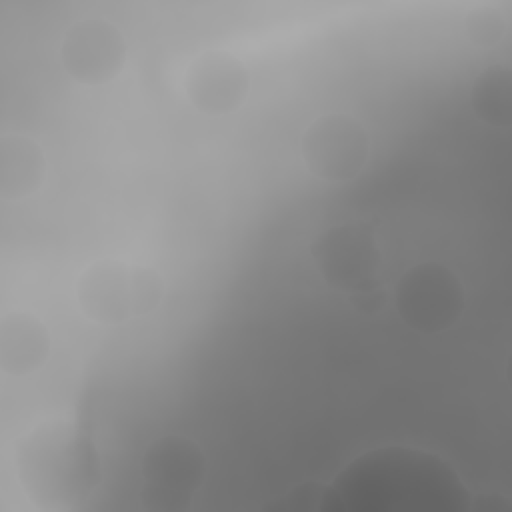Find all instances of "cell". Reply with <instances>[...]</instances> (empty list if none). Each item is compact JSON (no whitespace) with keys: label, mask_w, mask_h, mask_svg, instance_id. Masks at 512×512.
<instances>
[{"label":"cell","mask_w":512,"mask_h":512,"mask_svg":"<svg viewBox=\"0 0 512 512\" xmlns=\"http://www.w3.org/2000/svg\"><path fill=\"white\" fill-rule=\"evenodd\" d=\"M16 476L38 508L68 510L86 498L98 480L94 446L78 424L46 420L18 442Z\"/></svg>","instance_id":"cell-1"},{"label":"cell","mask_w":512,"mask_h":512,"mask_svg":"<svg viewBox=\"0 0 512 512\" xmlns=\"http://www.w3.org/2000/svg\"><path fill=\"white\" fill-rule=\"evenodd\" d=\"M84 314L100 324H122L152 312L162 298V280L148 268L122 260H100L84 270L76 288Z\"/></svg>","instance_id":"cell-2"},{"label":"cell","mask_w":512,"mask_h":512,"mask_svg":"<svg viewBox=\"0 0 512 512\" xmlns=\"http://www.w3.org/2000/svg\"><path fill=\"white\" fill-rule=\"evenodd\" d=\"M204 478V456L184 436L150 444L142 460V504L150 510H184Z\"/></svg>","instance_id":"cell-3"},{"label":"cell","mask_w":512,"mask_h":512,"mask_svg":"<svg viewBox=\"0 0 512 512\" xmlns=\"http://www.w3.org/2000/svg\"><path fill=\"white\" fill-rule=\"evenodd\" d=\"M462 306L460 282L442 264H416L398 280L396 310L418 332L434 334L450 328L460 318Z\"/></svg>","instance_id":"cell-4"},{"label":"cell","mask_w":512,"mask_h":512,"mask_svg":"<svg viewBox=\"0 0 512 512\" xmlns=\"http://www.w3.org/2000/svg\"><path fill=\"white\" fill-rule=\"evenodd\" d=\"M302 158L310 172L326 182H348L368 158V136L348 114H324L302 136Z\"/></svg>","instance_id":"cell-5"},{"label":"cell","mask_w":512,"mask_h":512,"mask_svg":"<svg viewBox=\"0 0 512 512\" xmlns=\"http://www.w3.org/2000/svg\"><path fill=\"white\" fill-rule=\"evenodd\" d=\"M320 274L336 288L352 292L376 280L380 252L366 222H344L322 232L312 246Z\"/></svg>","instance_id":"cell-6"},{"label":"cell","mask_w":512,"mask_h":512,"mask_svg":"<svg viewBox=\"0 0 512 512\" xmlns=\"http://www.w3.org/2000/svg\"><path fill=\"white\" fill-rule=\"evenodd\" d=\"M66 72L82 84H106L122 70L126 46L116 26L102 18L74 22L60 46Z\"/></svg>","instance_id":"cell-7"},{"label":"cell","mask_w":512,"mask_h":512,"mask_svg":"<svg viewBox=\"0 0 512 512\" xmlns=\"http://www.w3.org/2000/svg\"><path fill=\"white\" fill-rule=\"evenodd\" d=\"M184 88L200 112L226 114L242 104L248 92V72L232 54L208 50L188 66Z\"/></svg>","instance_id":"cell-8"},{"label":"cell","mask_w":512,"mask_h":512,"mask_svg":"<svg viewBox=\"0 0 512 512\" xmlns=\"http://www.w3.org/2000/svg\"><path fill=\"white\" fill-rule=\"evenodd\" d=\"M50 350L48 332L28 312H10L0 322V370L24 376L42 366Z\"/></svg>","instance_id":"cell-9"},{"label":"cell","mask_w":512,"mask_h":512,"mask_svg":"<svg viewBox=\"0 0 512 512\" xmlns=\"http://www.w3.org/2000/svg\"><path fill=\"white\" fill-rule=\"evenodd\" d=\"M46 174V160L38 144L20 134L0 138V196L22 200L38 190Z\"/></svg>","instance_id":"cell-10"},{"label":"cell","mask_w":512,"mask_h":512,"mask_svg":"<svg viewBox=\"0 0 512 512\" xmlns=\"http://www.w3.org/2000/svg\"><path fill=\"white\" fill-rule=\"evenodd\" d=\"M472 108L490 126L508 128L512 116V80L504 64L484 70L472 86Z\"/></svg>","instance_id":"cell-11"},{"label":"cell","mask_w":512,"mask_h":512,"mask_svg":"<svg viewBox=\"0 0 512 512\" xmlns=\"http://www.w3.org/2000/svg\"><path fill=\"white\" fill-rule=\"evenodd\" d=\"M504 18L492 6H478L466 16L468 36L480 46H494L504 36Z\"/></svg>","instance_id":"cell-12"},{"label":"cell","mask_w":512,"mask_h":512,"mask_svg":"<svg viewBox=\"0 0 512 512\" xmlns=\"http://www.w3.org/2000/svg\"><path fill=\"white\" fill-rule=\"evenodd\" d=\"M350 302L356 310H360L362 314H374L382 308L384 300H386V294H384V288L378 280H370L366 284H362L360 288L352 290L350 294Z\"/></svg>","instance_id":"cell-13"}]
</instances>
